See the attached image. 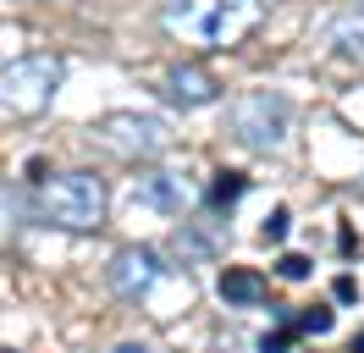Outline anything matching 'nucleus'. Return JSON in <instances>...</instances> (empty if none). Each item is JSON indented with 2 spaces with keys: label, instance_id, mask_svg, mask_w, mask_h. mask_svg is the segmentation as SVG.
Listing matches in <instances>:
<instances>
[{
  "label": "nucleus",
  "instance_id": "4468645a",
  "mask_svg": "<svg viewBox=\"0 0 364 353\" xmlns=\"http://www.w3.org/2000/svg\"><path fill=\"white\" fill-rule=\"evenodd\" d=\"M287 348H293V320H282V331L259 337V353H287Z\"/></svg>",
  "mask_w": 364,
  "mask_h": 353
},
{
  "label": "nucleus",
  "instance_id": "f3484780",
  "mask_svg": "<svg viewBox=\"0 0 364 353\" xmlns=\"http://www.w3.org/2000/svg\"><path fill=\"white\" fill-rule=\"evenodd\" d=\"M331 293H337V304H353V298H359V287H353V276H337V287H331Z\"/></svg>",
  "mask_w": 364,
  "mask_h": 353
},
{
  "label": "nucleus",
  "instance_id": "9b49d317",
  "mask_svg": "<svg viewBox=\"0 0 364 353\" xmlns=\"http://www.w3.org/2000/svg\"><path fill=\"white\" fill-rule=\"evenodd\" d=\"M326 39L337 44V56H348V61H364V11L353 6V11H342L337 22H331V33Z\"/></svg>",
  "mask_w": 364,
  "mask_h": 353
},
{
  "label": "nucleus",
  "instance_id": "9d476101",
  "mask_svg": "<svg viewBox=\"0 0 364 353\" xmlns=\"http://www.w3.org/2000/svg\"><path fill=\"white\" fill-rule=\"evenodd\" d=\"M138 204L166 210V216H182V204H188V182H182V172H149V176H138Z\"/></svg>",
  "mask_w": 364,
  "mask_h": 353
},
{
  "label": "nucleus",
  "instance_id": "0eeeda50",
  "mask_svg": "<svg viewBox=\"0 0 364 353\" xmlns=\"http://www.w3.org/2000/svg\"><path fill=\"white\" fill-rule=\"evenodd\" d=\"M166 100L182 110H199V105H215L221 100V83H215V72H205V66H171L166 72Z\"/></svg>",
  "mask_w": 364,
  "mask_h": 353
},
{
  "label": "nucleus",
  "instance_id": "7ed1b4c3",
  "mask_svg": "<svg viewBox=\"0 0 364 353\" xmlns=\"http://www.w3.org/2000/svg\"><path fill=\"white\" fill-rule=\"evenodd\" d=\"M61 78H67L61 56H45V50L6 61L0 66V110H6V116H39V110H50Z\"/></svg>",
  "mask_w": 364,
  "mask_h": 353
},
{
  "label": "nucleus",
  "instance_id": "1a4fd4ad",
  "mask_svg": "<svg viewBox=\"0 0 364 353\" xmlns=\"http://www.w3.org/2000/svg\"><path fill=\"white\" fill-rule=\"evenodd\" d=\"M215 293H221V304H227V309H254V304L271 298V282H265L259 270H249V265H227L221 282H215Z\"/></svg>",
  "mask_w": 364,
  "mask_h": 353
},
{
  "label": "nucleus",
  "instance_id": "f8f14e48",
  "mask_svg": "<svg viewBox=\"0 0 364 353\" xmlns=\"http://www.w3.org/2000/svg\"><path fill=\"white\" fill-rule=\"evenodd\" d=\"M243 188H249V176L237 172H215V182H210V210L221 216V210H232L237 199H243Z\"/></svg>",
  "mask_w": 364,
  "mask_h": 353
},
{
  "label": "nucleus",
  "instance_id": "a211bd4d",
  "mask_svg": "<svg viewBox=\"0 0 364 353\" xmlns=\"http://www.w3.org/2000/svg\"><path fill=\"white\" fill-rule=\"evenodd\" d=\"M111 353H155V348H144V342H122V348H111Z\"/></svg>",
  "mask_w": 364,
  "mask_h": 353
},
{
  "label": "nucleus",
  "instance_id": "423d86ee",
  "mask_svg": "<svg viewBox=\"0 0 364 353\" xmlns=\"http://www.w3.org/2000/svg\"><path fill=\"white\" fill-rule=\"evenodd\" d=\"M166 270H171V265H166V254H160V248L133 243V248H116V254H111L105 282H111V293H122V298H144V293H149Z\"/></svg>",
  "mask_w": 364,
  "mask_h": 353
},
{
  "label": "nucleus",
  "instance_id": "f257e3e1",
  "mask_svg": "<svg viewBox=\"0 0 364 353\" xmlns=\"http://www.w3.org/2000/svg\"><path fill=\"white\" fill-rule=\"evenodd\" d=\"M166 33L205 50H237L265 22V0H160Z\"/></svg>",
  "mask_w": 364,
  "mask_h": 353
},
{
  "label": "nucleus",
  "instance_id": "39448f33",
  "mask_svg": "<svg viewBox=\"0 0 364 353\" xmlns=\"http://www.w3.org/2000/svg\"><path fill=\"white\" fill-rule=\"evenodd\" d=\"M89 138L100 149L122 154V160H160L171 149V127L160 116H144V110H111L89 127Z\"/></svg>",
  "mask_w": 364,
  "mask_h": 353
},
{
  "label": "nucleus",
  "instance_id": "20e7f679",
  "mask_svg": "<svg viewBox=\"0 0 364 353\" xmlns=\"http://www.w3.org/2000/svg\"><path fill=\"white\" fill-rule=\"evenodd\" d=\"M227 127H232V138H237L243 149L271 154V149H282L287 132H293V105H287L282 94H271V88H254L243 100H232Z\"/></svg>",
  "mask_w": 364,
  "mask_h": 353
},
{
  "label": "nucleus",
  "instance_id": "ddd939ff",
  "mask_svg": "<svg viewBox=\"0 0 364 353\" xmlns=\"http://www.w3.org/2000/svg\"><path fill=\"white\" fill-rule=\"evenodd\" d=\"M276 276H282V282H304V276H309V260H304V254H282V260H276Z\"/></svg>",
  "mask_w": 364,
  "mask_h": 353
},
{
  "label": "nucleus",
  "instance_id": "6ab92c4d",
  "mask_svg": "<svg viewBox=\"0 0 364 353\" xmlns=\"http://www.w3.org/2000/svg\"><path fill=\"white\" fill-rule=\"evenodd\" d=\"M353 353H364V331H359V337H353Z\"/></svg>",
  "mask_w": 364,
  "mask_h": 353
},
{
  "label": "nucleus",
  "instance_id": "6e6552de",
  "mask_svg": "<svg viewBox=\"0 0 364 353\" xmlns=\"http://www.w3.org/2000/svg\"><path fill=\"white\" fill-rule=\"evenodd\" d=\"M227 248V221H182V232H177V254L182 265H210L215 254Z\"/></svg>",
  "mask_w": 364,
  "mask_h": 353
},
{
  "label": "nucleus",
  "instance_id": "dca6fc26",
  "mask_svg": "<svg viewBox=\"0 0 364 353\" xmlns=\"http://www.w3.org/2000/svg\"><path fill=\"white\" fill-rule=\"evenodd\" d=\"M287 226H293V216H287V210H271V216H265V243H282Z\"/></svg>",
  "mask_w": 364,
  "mask_h": 353
},
{
  "label": "nucleus",
  "instance_id": "2eb2a0df",
  "mask_svg": "<svg viewBox=\"0 0 364 353\" xmlns=\"http://www.w3.org/2000/svg\"><path fill=\"white\" fill-rule=\"evenodd\" d=\"M331 320H337V315H331L326 304H315L304 320H298V331H315V337H326V331H331Z\"/></svg>",
  "mask_w": 364,
  "mask_h": 353
},
{
  "label": "nucleus",
  "instance_id": "f03ea898",
  "mask_svg": "<svg viewBox=\"0 0 364 353\" xmlns=\"http://www.w3.org/2000/svg\"><path fill=\"white\" fill-rule=\"evenodd\" d=\"M33 210H39V221L61 226V232H100L105 210H111V188L100 172H55L39 182Z\"/></svg>",
  "mask_w": 364,
  "mask_h": 353
}]
</instances>
